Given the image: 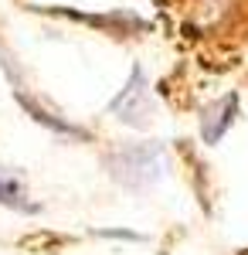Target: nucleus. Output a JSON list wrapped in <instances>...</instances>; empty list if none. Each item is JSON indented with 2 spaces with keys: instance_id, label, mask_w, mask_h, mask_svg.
Masks as SVG:
<instances>
[{
  "instance_id": "obj_1",
  "label": "nucleus",
  "mask_w": 248,
  "mask_h": 255,
  "mask_svg": "<svg viewBox=\"0 0 248 255\" xmlns=\"http://www.w3.org/2000/svg\"><path fill=\"white\" fill-rule=\"evenodd\" d=\"M109 174L123 184V187H150L153 180L163 174V146L160 143H133L123 146L109 157Z\"/></svg>"
},
{
  "instance_id": "obj_5",
  "label": "nucleus",
  "mask_w": 248,
  "mask_h": 255,
  "mask_svg": "<svg viewBox=\"0 0 248 255\" xmlns=\"http://www.w3.org/2000/svg\"><path fill=\"white\" fill-rule=\"evenodd\" d=\"M242 255H248V249H245V252H242Z\"/></svg>"
},
{
  "instance_id": "obj_2",
  "label": "nucleus",
  "mask_w": 248,
  "mask_h": 255,
  "mask_svg": "<svg viewBox=\"0 0 248 255\" xmlns=\"http://www.w3.org/2000/svg\"><path fill=\"white\" fill-rule=\"evenodd\" d=\"M109 109H113L123 123H129V126H143V123H150L153 102H150L146 79H143V72H139V68H133L129 82H126V85H123V92L109 102Z\"/></svg>"
},
{
  "instance_id": "obj_4",
  "label": "nucleus",
  "mask_w": 248,
  "mask_h": 255,
  "mask_svg": "<svg viewBox=\"0 0 248 255\" xmlns=\"http://www.w3.org/2000/svg\"><path fill=\"white\" fill-rule=\"evenodd\" d=\"M0 204L17 208V211H34V204H27V201H24L20 184H17V180H10V177H0Z\"/></svg>"
},
{
  "instance_id": "obj_3",
  "label": "nucleus",
  "mask_w": 248,
  "mask_h": 255,
  "mask_svg": "<svg viewBox=\"0 0 248 255\" xmlns=\"http://www.w3.org/2000/svg\"><path fill=\"white\" fill-rule=\"evenodd\" d=\"M17 102H20V106H24V109H27V113H31L34 119H38L41 126H48V129H55V133H65V136H82V129H75V126H68L65 119L51 116V113H44V109H41L38 102H34V99H27L24 92H17Z\"/></svg>"
}]
</instances>
